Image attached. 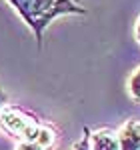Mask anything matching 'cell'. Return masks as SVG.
I'll return each mask as SVG.
<instances>
[{
	"instance_id": "6da1fadb",
	"label": "cell",
	"mask_w": 140,
	"mask_h": 150,
	"mask_svg": "<svg viewBox=\"0 0 140 150\" xmlns=\"http://www.w3.org/2000/svg\"><path fill=\"white\" fill-rule=\"evenodd\" d=\"M6 2L30 28L38 48H42L44 32L56 18L88 14V10L78 0H6Z\"/></svg>"
},
{
	"instance_id": "7a4b0ae2",
	"label": "cell",
	"mask_w": 140,
	"mask_h": 150,
	"mask_svg": "<svg viewBox=\"0 0 140 150\" xmlns=\"http://www.w3.org/2000/svg\"><path fill=\"white\" fill-rule=\"evenodd\" d=\"M0 128L6 134L18 138V142H32L38 136V132L42 128V122L34 114L26 112L22 108L6 104L0 110Z\"/></svg>"
},
{
	"instance_id": "3957f363",
	"label": "cell",
	"mask_w": 140,
	"mask_h": 150,
	"mask_svg": "<svg viewBox=\"0 0 140 150\" xmlns=\"http://www.w3.org/2000/svg\"><path fill=\"white\" fill-rule=\"evenodd\" d=\"M116 134L120 150H140V120L128 118Z\"/></svg>"
},
{
	"instance_id": "277c9868",
	"label": "cell",
	"mask_w": 140,
	"mask_h": 150,
	"mask_svg": "<svg viewBox=\"0 0 140 150\" xmlns=\"http://www.w3.org/2000/svg\"><path fill=\"white\" fill-rule=\"evenodd\" d=\"M90 150H120L118 134L110 128L90 132Z\"/></svg>"
},
{
	"instance_id": "5b68a950",
	"label": "cell",
	"mask_w": 140,
	"mask_h": 150,
	"mask_svg": "<svg viewBox=\"0 0 140 150\" xmlns=\"http://www.w3.org/2000/svg\"><path fill=\"white\" fill-rule=\"evenodd\" d=\"M128 94L134 102H140V66L130 74V78H128Z\"/></svg>"
},
{
	"instance_id": "8992f818",
	"label": "cell",
	"mask_w": 140,
	"mask_h": 150,
	"mask_svg": "<svg viewBox=\"0 0 140 150\" xmlns=\"http://www.w3.org/2000/svg\"><path fill=\"white\" fill-rule=\"evenodd\" d=\"M72 150H90V130L86 126L82 130V138L72 146Z\"/></svg>"
},
{
	"instance_id": "52a82bcc",
	"label": "cell",
	"mask_w": 140,
	"mask_h": 150,
	"mask_svg": "<svg viewBox=\"0 0 140 150\" xmlns=\"http://www.w3.org/2000/svg\"><path fill=\"white\" fill-rule=\"evenodd\" d=\"M16 150H44V148L40 144H36V142H18Z\"/></svg>"
},
{
	"instance_id": "ba28073f",
	"label": "cell",
	"mask_w": 140,
	"mask_h": 150,
	"mask_svg": "<svg viewBox=\"0 0 140 150\" xmlns=\"http://www.w3.org/2000/svg\"><path fill=\"white\" fill-rule=\"evenodd\" d=\"M6 102H8V94H6L4 90H2V88H0V110L6 106Z\"/></svg>"
},
{
	"instance_id": "9c48e42d",
	"label": "cell",
	"mask_w": 140,
	"mask_h": 150,
	"mask_svg": "<svg viewBox=\"0 0 140 150\" xmlns=\"http://www.w3.org/2000/svg\"><path fill=\"white\" fill-rule=\"evenodd\" d=\"M136 42L140 44V18L136 20Z\"/></svg>"
}]
</instances>
